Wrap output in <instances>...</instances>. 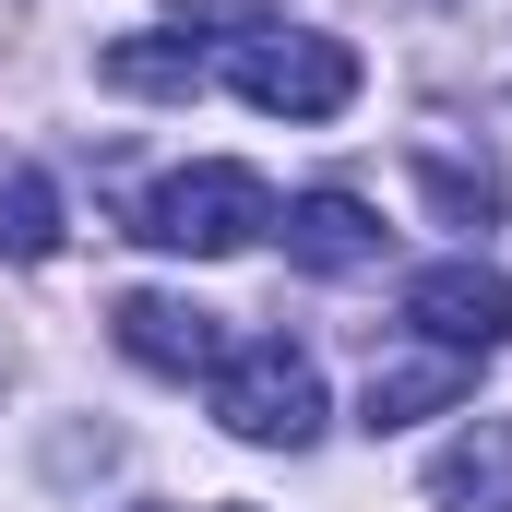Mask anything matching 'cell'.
<instances>
[{"label":"cell","mask_w":512,"mask_h":512,"mask_svg":"<svg viewBox=\"0 0 512 512\" xmlns=\"http://www.w3.org/2000/svg\"><path fill=\"white\" fill-rule=\"evenodd\" d=\"M262 227H274V191H262L251 167H227V155L155 179L143 215H131V239H155V251H179V262H227V251H251Z\"/></svg>","instance_id":"obj_1"},{"label":"cell","mask_w":512,"mask_h":512,"mask_svg":"<svg viewBox=\"0 0 512 512\" xmlns=\"http://www.w3.org/2000/svg\"><path fill=\"white\" fill-rule=\"evenodd\" d=\"M215 417H227V441H251V453H298V441H322V370H310V346H286V334L227 346V370H215Z\"/></svg>","instance_id":"obj_2"},{"label":"cell","mask_w":512,"mask_h":512,"mask_svg":"<svg viewBox=\"0 0 512 512\" xmlns=\"http://www.w3.org/2000/svg\"><path fill=\"white\" fill-rule=\"evenodd\" d=\"M227 84L251 96L262 120H334V108H358V48L310 36V24H262V36H239Z\"/></svg>","instance_id":"obj_3"},{"label":"cell","mask_w":512,"mask_h":512,"mask_svg":"<svg viewBox=\"0 0 512 512\" xmlns=\"http://www.w3.org/2000/svg\"><path fill=\"white\" fill-rule=\"evenodd\" d=\"M405 322H417L429 346H453V358H489L512 334V274L477 262V251H453V262H429V274L405 286Z\"/></svg>","instance_id":"obj_4"},{"label":"cell","mask_w":512,"mask_h":512,"mask_svg":"<svg viewBox=\"0 0 512 512\" xmlns=\"http://www.w3.org/2000/svg\"><path fill=\"white\" fill-rule=\"evenodd\" d=\"M108 322H120V346H131V358H143V370H167V382H215V370H227V322H215V310H191V298H155V286H131Z\"/></svg>","instance_id":"obj_5"},{"label":"cell","mask_w":512,"mask_h":512,"mask_svg":"<svg viewBox=\"0 0 512 512\" xmlns=\"http://www.w3.org/2000/svg\"><path fill=\"white\" fill-rule=\"evenodd\" d=\"M274 227H286V262H298V274H370V262H382V227H370L358 191H298Z\"/></svg>","instance_id":"obj_6"},{"label":"cell","mask_w":512,"mask_h":512,"mask_svg":"<svg viewBox=\"0 0 512 512\" xmlns=\"http://www.w3.org/2000/svg\"><path fill=\"white\" fill-rule=\"evenodd\" d=\"M429 501L441 512H512V417H465L429 453Z\"/></svg>","instance_id":"obj_7"},{"label":"cell","mask_w":512,"mask_h":512,"mask_svg":"<svg viewBox=\"0 0 512 512\" xmlns=\"http://www.w3.org/2000/svg\"><path fill=\"white\" fill-rule=\"evenodd\" d=\"M96 84H108V96H155V108H179V96H203V84H215V60H203L191 36H167V24H143V36H108V60H96Z\"/></svg>","instance_id":"obj_8"},{"label":"cell","mask_w":512,"mask_h":512,"mask_svg":"<svg viewBox=\"0 0 512 512\" xmlns=\"http://www.w3.org/2000/svg\"><path fill=\"white\" fill-rule=\"evenodd\" d=\"M441 405H465V358H453V346L370 370V393H358V429H405V417H441Z\"/></svg>","instance_id":"obj_9"},{"label":"cell","mask_w":512,"mask_h":512,"mask_svg":"<svg viewBox=\"0 0 512 512\" xmlns=\"http://www.w3.org/2000/svg\"><path fill=\"white\" fill-rule=\"evenodd\" d=\"M417 191H429L441 227H489L501 215V155H453V143L417 131Z\"/></svg>","instance_id":"obj_10"},{"label":"cell","mask_w":512,"mask_h":512,"mask_svg":"<svg viewBox=\"0 0 512 512\" xmlns=\"http://www.w3.org/2000/svg\"><path fill=\"white\" fill-rule=\"evenodd\" d=\"M60 251V191L36 167H0V262H48Z\"/></svg>","instance_id":"obj_11"},{"label":"cell","mask_w":512,"mask_h":512,"mask_svg":"<svg viewBox=\"0 0 512 512\" xmlns=\"http://www.w3.org/2000/svg\"><path fill=\"white\" fill-rule=\"evenodd\" d=\"M227 512H239V501H227Z\"/></svg>","instance_id":"obj_12"}]
</instances>
